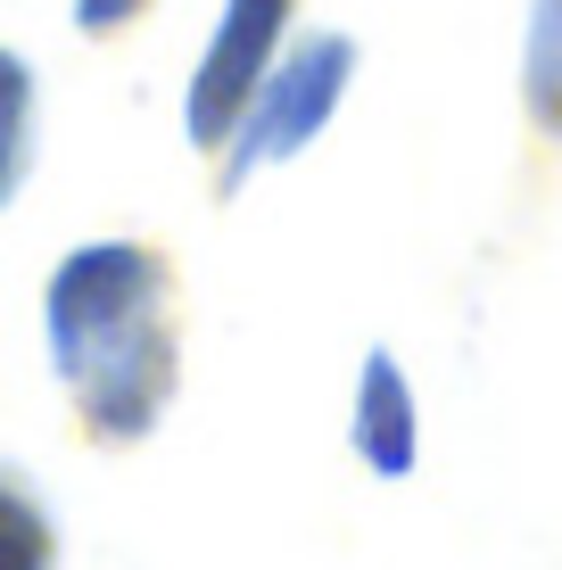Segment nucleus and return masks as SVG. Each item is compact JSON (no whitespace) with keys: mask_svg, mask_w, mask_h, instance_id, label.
Instances as JSON below:
<instances>
[{"mask_svg":"<svg viewBox=\"0 0 562 570\" xmlns=\"http://www.w3.org/2000/svg\"><path fill=\"white\" fill-rule=\"evenodd\" d=\"M50 364L75 389V414L100 439H149L174 397L166 273L132 240H91L50 273Z\"/></svg>","mask_w":562,"mask_h":570,"instance_id":"f257e3e1","label":"nucleus"},{"mask_svg":"<svg viewBox=\"0 0 562 570\" xmlns=\"http://www.w3.org/2000/svg\"><path fill=\"white\" fill-rule=\"evenodd\" d=\"M347 75H356V42H347V33H306L298 50H282L274 75L257 83V100H248L240 125H231V166H224V183L240 190L257 166L298 157L323 125H332Z\"/></svg>","mask_w":562,"mask_h":570,"instance_id":"f03ea898","label":"nucleus"},{"mask_svg":"<svg viewBox=\"0 0 562 570\" xmlns=\"http://www.w3.org/2000/svg\"><path fill=\"white\" fill-rule=\"evenodd\" d=\"M298 0H224L216 33H207L199 50V75H190V100H183V125L199 149H224L231 125H240V108L257 100V83L274 75L282 58V26Z\"/></svg>","mask_w":562,"mask_h":570,"instance_id":"7ed1b4c3","label":"nucleus"},{"mask_svg":"<svg viewBox=\"0 0 562 570\" xmlns=\"http://www.w3.org/2000/svg\"><path fill=\"white\" fill-rule=\"evenodd\" d=\"M347 439H356V455L381 471V480H405L422 455V422H414V389H405V372L390 347H373L364 356V381H356V414H347Z\"/></svg>","mask_w":562,"mask_h":570,"instance_id":"20e7f679","label":"nucleus"},{"mask_svg":"<svg viewBox=\"0 0 562 570\" xmlns=\"http://www.w3.org/2000/svg\"><path fill=\"white\" fill-rule=\"evenodd\" d=\"M521 100L538 132L562 141V0H530V42H521Z\"/></svg>","mask_w":562,"mask_h":570,"instance_id":"39448f33","label":"nucleus"},{"mask_svg":"<svg viewBox=\"0 0 562 570\" xmlns=\"http://www.w3.org/2000/svg\"><path fill=\"white\" fill-rule=\"evenodd\" d=\"M0 570H58V529L17 471H0Z\"/></svg>","mask_w":562,"mask_h":570,"instance_id":"423d86ee","label":"nucleus"},{"mask_svg":"<svg viewBox=\"0 0 562 570\" xmlns=\"http://www.w3.org/2000/svg\"><path fill=\"white\" fill-rule=\"evenodd\" d=\"M26 141H33V75L17 50H0V199L26 174Z\"/></svg>","mask_w":562,"mask_h":570,"instance_id":"0eeeda50","label":"nucleus"},{"mask_svg":"<svg viewBox=\"0 0 562 570\" xmlns=\"http://www.w3.org/2000/svg\"><path fill=\"white\" fill-rule=\"evenodd\" d=\"M149 0H75V26L83 33H116V26H132Z\"/></svg>","mask_w":562,"mask_h":570,"instance_id":"6e6552de","label":"nucleus"}]
</instances>
